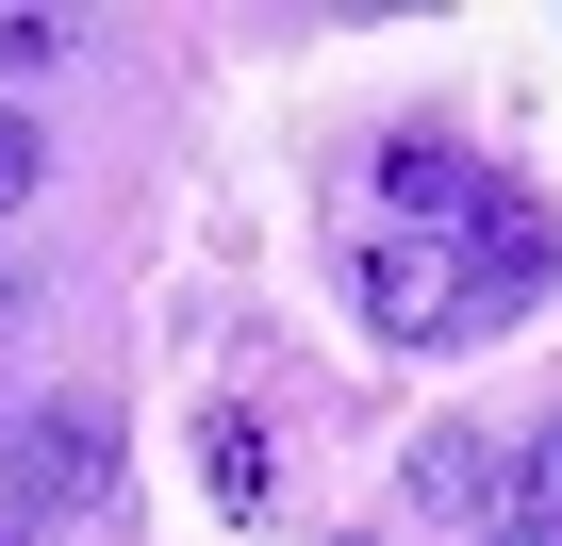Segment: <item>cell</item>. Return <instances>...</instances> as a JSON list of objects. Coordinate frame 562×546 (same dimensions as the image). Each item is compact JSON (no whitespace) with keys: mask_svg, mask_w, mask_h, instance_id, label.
<instances>
[{"mask_svg":"<svg viewBox=\"0 0 562 546\" xmlns=\"http://www.w3.org/2000/svg\"><path fill=\"white\" fill-rule=\"evenodd\" d=\"M0 480H18V530L83 513V497L116 480V414H100V398H50V414H18V464H0Z\"/></svg>","mask_w":562,"mask_h":546,"instance_id":"cell-1","label":"cell"},{"mask_svg":"<svg viewBox=\"0 0 562 546\" xmlns=\"http://www.w3.org/2000/svg\"><path fill=\"white\" fill-rule=\"evenodd\" d=\"M496 546H562V431L513 447V513H496Z\"/></svg>","mask_w":562,"mask_h":546,"instance_id":"cell-3","label":"cell"},{"mask_svg":"<svg viewBox=\"0 0 562 546\" xmlns=\"http://www.w3.org/2000/svg\"><path fill=\"white\" fill-rule=\"evenodd\" d=\"M34 182H50V133H34V116H18V100H0V215H18V199H34Z\"/></svg>","mask_w":562,"mask_h":546,"instance_id":"cell-4","label":"cell"},{"mask_svg":"<svg viewBox=\"0 0 562 546\" xmlns=\"http://www.w3.org/2000/svg\"><path fill=\"white\" fill-rule=\"evenodd\" d=\"M0 332H18V282H0Z\"/></svg>","mask_w":562,"mask_h":546,"instance_id":"cell-5","label":"cell"},{"mask_svg":"<svg viewBox=\"0 0 562 546\" xmlns=\"http://www.w3.org/2000/svg\"><path fill=\"white\" fill-rule=\"evenodd\" d=\"M414 513H480V530H496V513H513V447L430 431V447H414Z\"/></svg>","mask_w":562,"mask_h":546,"instance_id":"cell-2","label":"cell"},{"mask_svg":"<svg viewBox=\"0 0 562 546\" xmlns=\"http://www.w3.org/2000/svg\"><path fill=\"white\" fill-rule=\"evenodd\" d=\"M348 546H364V530H348Z\"/></svg>","mask_w":562,"mask_h":546,"instance_id":"cell-6","label":"cell"}]
</instances>
